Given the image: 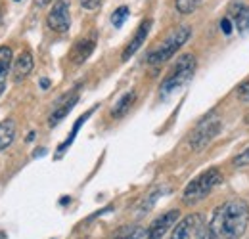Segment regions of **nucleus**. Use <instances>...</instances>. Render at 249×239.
I'll return each instance as SVG.
<instances>
[{
	"mask_svg": "<svg viewBox=\"0 0 249 239\" xmlns=\"http://www.w3.org/2000/svg\"><path fill=\"white\" fill-rule=\"evenodd\" d=\"M249 224V205L244 199H230L218 205L207 226V239H240Z\"/></svg>",
	"mask_w": 249,
	"mask_h": 239,
	"instance_id": "f257e3e1",
	"label": "nucleus"
},
{
	"mask_svg": "<svg viewBox=\"0 0 249 239\" xmlns=\"http://www.w3.org/2000/svg\"><path fill=\"white\" fill-rule=\"evenodd\" d=\"M190 34H192V31H190L188 25H180V27L173 29L165 36L163 42H159L154 50L148 52V56H146L148 63H150V65H159V63H163V61L171 60V58L178 52V48L190 38Z\"/></svg>",
	"mask_w": 249,
	"mask_h": 239,
	"instance_id": "f03ea898",
	"label": "nucleus"
},
{
	"mask_svg": "<svg viewBox=\"0 0 249 239\" xmlns=\"http://www.w3.org/2000/svg\"><path fill=\"white\" fill-rule=\"evenodd\" d=\"M194 73H196V56L194 54L180 56L178 61L175 63V67L165 77V81L161 83V94L169 96V94L177 92L178 88H182L188 81L194 77Z\"/></svg>",
	"mask_w": 249,
	"mask_h": 239,
	"instance_id": "7ed1b4c3",
	"label": "nucleus"
},
{
	"mask_svg": "<svg viewBox=\"0 0 249 239\" xmlns=\"http://www.w3.org/2000/svg\"><path fill=\"white\" fill-rule=\"evenodd\" d=\"M220 180H222V176H220V172H218L217 169H209V171L201 172L199 176H196V178L192 180L186 188H184V193H182L184 203H186V205H192V203L203 201V199L217 188L218 184H220Z\"/></svg>",
	"mask_w": 249,
	"mask_h": 239,
	"instance_id": "20e7f679",
	"label": "nucleus"
},
{
	"mask_svg": "<svg viewBox=\"0 0 249 239\" xmlns=\"http://www.w3.org/2000/svg\"><path fill=\"white\" fill-rule=\"evenodd\" d=\"M222 128V119L217 113H209L207 117L199 120L196 124V128L190 134V148L194 151H201L205 146H209L213 142V138H217V134Z\"/></svg>",
	"mask_w": 249,
	"mask_h": 239,
	"instance_id": "39448f33",
	"label": "nucleus"
},
{
	"mask_svg": "<svg viewBox=\"0 0 249 239\" xmlns=\"http://www.w3.org/2000/svg\"><path fill=\"white\" fill-rule=\"evenodd\" d=\"M171 239H207V222L201 212H192L177 222Z\"/></svg>",
	"mask_w": 249,
	"mask_h": 239,
	"instance_id": "423d86ee",
	"label": "nucleus"
},
{
	"mask_svg": "<svg viewBox=\"0 0 249 239\" xmlns=\"http://www.w3.org/2000/svg\"><path fill=\"white\" fill-rule=\"evenodd\" d=\"M46 23H48L50 29L56 31V33H67L69 31L71 16H69V4L65 0H58L52 6V10H50V14L46 17Z\"/></svg>",
	"mask_w": 249,
	"mask_h": 239,
	"instance_id": "0eeeda50",
	"label": "nucleus"
},
{
	"mask_svg": "<svg viewBox=\"0 0 249 239\" xmlns=\"http://www.w3.org/2000/svg\"><path fill=\"white\" fill-rule=\"evenodd\" d=\"M178 214H180V210L173 209V210H169V212H165V214H161V216H157L156 220L148 226V230H146V239H161L163 238V236L177 224Z\"/></svg>",
	"mask_w": 249,
	"mask_h": 239,
	"instance_id": "6e6552de",
	"label": "nucleus"
},
{
	"mask_svg": "<svg viewBox=\"0 0 249 239\" xmlns=\"http://www.w3.org/2000/svg\"><path fill=\"white\" fill-rule=\"evenodd\" d=\"M77 102H79V92H77V90H73V92H69L67 96H63L62 100L56 103V107H54V111L50 113V117H48V126L52 128V126L60 124V122L69 115V111L75 107Z\"/></svg>",
	"mask_w": 249,
	"mask_h": 239,
	"instance_id": "1a4fd4ad",
	"label": "nucleus"
},
{
	"mask_svg": "<svg viewBox=\"0 0 249 239\" xmlns=\"http://www.w3.org/2000/svg\"><path fill=\"white\" fill-rule=\"evenodd\" d=\"M152 29V19H144L140 25H138V29L134 33V36H132V40L126 44V48H124L123 52V61H126L128 58H132L138 50H140V46L144 44V40H146V36H148V33Z\"/></svg>",
	"mask_w": 249,
	"mask_h": 239,
	"instance_id": "9d476101",
	"label": "nucleus"
},
{
	"mask_svg": "<svg viewBox=\"0 0 249 239\" xmlns=\"http://www.w3.org/2000/svg\"><path fill=\"white\" fill-rule=\"evenodd\" d=\"M33 65H35V61H33V54L29 52V50H23V52L14 60V65H12L14 81H16V83L23 81V79H25V77L33 71Z\"/></svg>",
	"mask_w": 249,
	"mask_h": 239,
	"instance_id": "9b49d317",
	"label": "nucleus"
},
{
	"mask_svg": "<svg viewBox=\"0 0 249 239\" xmlns=\"http://www.w3.org/2000/svg\"><path fill=\"white\" fill-rule=\"evenodd\" d=\"M94 46H96V38H94V36L83 38V40H79V42L73 46L69 58H71V61H73L75 65H81V63H85V61L90 58V54L94 52Z\"/></svg>",
	"mask_w": 249,
	"mask_h": 239,
	"instance_id": "f8f14e48",
	"label": "nucleus"
},
{
	"mask_svg": "<svg viewBox=\"0 0 249 239\" xmlns=\"http://www.w3.org/2000/svg\"><path fill=\"white\" fill-rule=\"evenodd\" d=\"M134 102H136V92H134V90L124 92L123 96L117 100V103L113 105V109H111V117H113V119H121V117H124V115L128 113V109L134 105Z\"/></svg>",
	"mask_w": 249,
	"mask_h": 239,
	"instance_id": "ddd939ff",
	"label": "nucleus"
},
{
	"mask_svg": "<svg viewBox=\"0 0 249 239\" xmlns=\"http://www.w3.org/2000/svg\"><path fill=\"white\" fill-rule=\"evenodd\" d=\"M16 140V120L6 119L0 122V151L8 150Z\"/></svg>",
	"mask_w": 249,
	"mask_h": 239,
	"instance_id": "4468645a",
	"label": "nucleus"
},
{
	"mask_svg": "<svg viewBox=\"0 0 249 239\" xmlns=\"http://www.w3.org/2000/svg\"><path fill=\"white\" fill-rule=\"evenodd\" d=\"M109 239H146V230L140 226H124L119 228Z\"/></svg>",
	"mask_w": 249,
	"mask_h": 239,
	"instance_id": "2eb2a0df",
	"label": "nucleus"
},
{
	"mask_svg": "<svg viewBox=\"0 0 249 239\" xmlns=\"http://www.w3.org/2000/svg\"><path fill=\"white\" fill-rule=\"evenodd\" d=\"M14 65V54L10 46H0V81H6L10 67Z\"/></svg>",
	"mask_w": 249,
	"mask_h": 239,
	"instance_id": "dca6fc26",
	"label": "nucleus"
},
{
	"mask_svg": "<svg viewBox=\"0 0 249 239\" xmlns=\"http://www.w3.org/2000/svg\"><path fill=\"white\" fill-rule=\"evenodd\" d=\"M232 21H234L236 29L240 31V33H248L249 31V6H242V4H240V8L236 10Z\"/></svg>",
	"mask_w": 249,
	"mask_h": 239,
	"instance_id": "f3484780",
	"label": "nucleus"
},
{
	"mask_svg": "<svg viewBox=\"0 0 249 239\" xmlns=\"http://www.w3.org/2000/svg\"><path fill=\"white\" fill-rule=\"evenodd\" d=\"M92 113H94V109H90V111H87L85 115H81V117L77 119V122H75V126H73V130H71V134H69V138H67V140L63 142V144H62V146H60V148H58V155H62L63 151H65V150H67V148H69V146H71V144H73V140H75V136H77V132L81 130V126L85 124V120L89 119V117H90Z\"/></svg>",
	"mask_w": 249,
	"mask_h": 239,
	"instance_id": "a211bd4d",
	"label": "nucleus"
},
{
	"mask_svg": "<svg viewBox=\"0 0 249 239\" xmlns=\"http://www.w3.org/2000/svg\"><path fill=\"white\" fill-rule=\"evenodd\" d=\"M203 0H175V6H177V10L182 14V16H188V14H192L194 10H197V6L201 4Z\"/></svg>",
	"mask_w": 249,
	"mask_h": 239,
	"instance_id": "6ab92c4d",
	"label": "nucleus"
},
{
	"mask_svg": "<svg viewBox=\"0 0 249 239\" xmlns=\"http://www.w3.org/2000/svg\"><path fill=\"white\" fill-rule=\"evenodd\" d=\"M126 17H128V8L126 6H119L115 12H113V16H111V23H113V27H123V23L126 21Z\"/></svg>",
	"mask_w": 249,
	"mask_h": 239,
	"instance_id": "aec40b11",
	"label": "nucleus"
},
{
	"mask_svg": "<svg viewBox=\"0 0 249 239\" xmlns=\"http://www.w3.org/2000/svg\"><path fill=\"white\" fill-rule=\"evenodd\" d=\"M159 195H161V189H154V191H152V193H150V195H148V197H146V199H144V201L140 203V207H138V216H140L142 212H146V210L152 209V207H154V203L157 201V197H159Z\"/></svg>",
	"mask_w": 249,
	"mask_h": 239,
	"instance_id": "412c9836",
	"label": "nucleus"
},
{
	"mask_svg": "<svg viewBox=\"0 0 249 239\" xmlns=\"http://www.w3.org/2000/svg\"><path fill=\"white\" fill-rule=\"evenodd\" d=\"M232 165L234 167H246V165H249V146L232 159Z\"/></svg>",
	"mask_w": 249,
	"mask_h": 239,
	"instance_id": "4be33fe9",
	"label": "nucleus"
},
{
	"mask_svg": "<svg viewBox=\"0 0 249 239\" xmlns=\"http://www.w3.org/2000/svg\"><path fill=\"white\" fill-rule=\"evenodd\" d=\"M232 27H234L232 17H222V19H220V31H222L224 34H230V33H232Z\"/></svg>",
	"mask_w": 249,
	"mask_h": 239,
	"instance_id": "5701e85b",
	"label": "nucleus"
},
{
	"mask_svg": "<svg viewBox=\"0 0 249 239\" xmlns=\"http://www.w3.org/2000/svg\"><path fill=\"white\" fill-rule=\"evenodd\" d=\"M238 96H240L244 102H249V81H246L244 85H240V88H238Z\"/></svg>",
	"mask_w": 249,
	"mask_h": 239,
	"instance_id": "b1692460",
	"label": "nucleus"
},
{
	"mask_svg": "<svg viewBox=\"0 0 249 239\" xmlns=\"http://www.w3.org/2000/svg\"><path fill=\"white\" fill-rule=\"evenodd\" d=\"M79 2H81V6L85 10H96L102 4V0H79Z\"/></svg>",
	"mask_w": 249,
	"mask_h": 239,
	"instance_id": "393cba45",
	"label": "nucleus"
},
{
	"mask_svg": "<svg viewBox=\"0 0 249 239\" xmlns=\"http://www.w3.org/2000/svg\"><path fill=\"white\" fill-rule=\"evenodd\" d=\"M48 86H50V81H48V79H42V81H40V88H48Z\"/></svg>",
	"mask_w": 249,
	"mask_h": 239,
	"instance_id": "a878e982",
	"label": "nucleus"
},
{
	"mask_svg": "<svg viewBox=\"0 0 249 239\" xmlns=\"http://www.w3.org/2000/svg\"><path fill=\"white\" fill-rule=\"evenodd\" d=\"M4 90H6V81H0V96H2Z\"/></svg>",
	"mask_w": 249,
	"mask_h": 239,
	"instance_id": "bb28decb",
	"label": "nucleus"
},
{
	"mask_svg": "<svg viewBox=\"0 0 249 239\" xmlns=\"http://www.w3.org/2000/svg\"><path fill=\"white\" fill-rule=\"evenodd\" d=\"M33 138H35V132H29V136H27V142H33Z\"/></svg>",
	"mask_w": 249,
	"mask_h": 239,
	"instance_id": "cd10ccee",
	"label": "nucleus"
},
{
	"mask_svg": "<svg viewBox=\"0 0 249 239\" xmlns=\"http://www.w3.org/2000/svg\"><path fill=\"white\" fill-rule=\"evenodd\" d=\"M48 2H50V0H40V4H48Z\"/></svg>",
	"mask_w": 249,
	"mask_h": 239,
	"instance_id": "c85d7f7f",
	"label": "nucleus"
},
{
	"mask_svg": "<svg viewBox=\"0 0 249 239\" xmlns=\"http://www.w3.org/2000/svg\"><path fill=\"white\" fill-rule=\"evenodd\" d=\"M16 2H19V0H16Z\"/></svg>",
	"mask_w": 249,
	"mask_h": 239,
	"instance_id": "c756f323",
	"label": "nucleus"
}]
</instances>
